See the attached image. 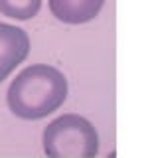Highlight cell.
I'll return each mask as SVG.
<instances>
[{
    "label": "cell",
    "mask_w": 158,
    "mask_h": 158,
    "mask_svg": "<svg viewBox=\"0 0 158 158\" xmlns=\"http://www.w3.org/2000/svg\"><path fill=\"white\" fill-rule=\"evenodd\" d=\"M105 0H48L49 12L59 22L85 24L99 16Z\"/></svg>",
    "instance_id": "4"
},
{
    "label": "cell",
    "mask_w": 158,
    "mask_h": 158,
    "mask_svg": "<svg viewBox=\"0 0 158 158\" xmlns=\"http://www.w3.org/2000/svg\"><path fill=\"white\" fill-rule=\"evenodd\" d=\"M42 144L48 158H95L99 135L85 117L65 113L44 128Z\"/></svg>",
    "instance_id": "2"
},
{
    "label": "cell",
    "mask_w": 158,
    "mask_h": 158,
    "mask_svg": "<svg viewBox=\"0 0 158 158\" xmlns=\"http://www.w3.org/2000/svg\"><path fill=\"white\" fill-rule=\"evenodd\" d=\"M28 53L30 38L26 30L0 22V83L28 57Z\"/></svg>",
    "instance_id": "3"
},
{
    "label": "cell",
    "mask_w": 158,
    "mask_h": 158,
    "mask_svg": "<svg viewBox=\"0 0 158 158\" xmlns=\"http://www.w3.org/2000/svg\"><path fill=\"white\" fill-rule=\"evenodd\" d=\"M8 107L20 118L38 121L65 103L67 79L59 69L48 63H34L24 67L12 79L6 93Z\"/></svg>",
    "instance_id": "1"
},
{
    "label": "cell",
    "mask_w": 158,
    "mask_h": 158,
    "mask_svg": "<svg viewBox=\"0 0 158 158\" xmlns=\"http://www.w3.org/2000/svg\"><path fill=\"white\" fill-rule=\"evenodd\" d=\"M42 0H0V14L12 20H30L40 12Z\"/></svg>",
    "instance_id": "5"
}]
</instances>
